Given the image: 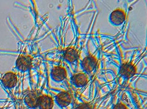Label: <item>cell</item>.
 <instances>
[{
  "label": "cell",
  "mask_w": 147,
  "mask_h": 109,
  "mask_svg": "<svg viewBox=\"0 0 147 109\" xmlns=\"http://www.w3.org/2000/svg\"><path fill=\"white\" fill-rule=\"evenodd\" d=\"M69 22L72 24L74 31V38L69 45L65 48L61 53L58 61L63 62L66 65L72 67L74 72H76L80 59V51L83 48V42H80V33L76 24L74 13L73 2L70 3Z\"/></svg>",
  "instance_id": "6da1fadb"
},
{
  "label": "cell",
  "mask_w": 147,
  "mask_h": 109,
  "mask_svg": "<svg viewBox=\"0 0 147 109\" xmlns=\"http://www.w3.org/2000/svg\"><path fill=\"white\" fill-rule=\"evenodd\" d=\"M146 54V48H144V50L141 52L140 55L134 54L131 57L130 59L121 65L118 76L122 84H126L136 75L137 71V66L142 60L143 54Z\"/></svg>",
  "instance_id": "7a4b0ae2"
},
{
  "label": "cell",
  "mask_w": 147,
  "mask_h": 109,
  "mask_svg": "<svg viewBox=\"0 0 147 109\" xmlns=\"http://www.w3.org/2000/svg\"><path fill=\"white\" fill-rule=\"evenodd\" d=\"M67 66L63 62H57L51 65L50 71V77L52 81L62 85L65 90L69 89V84L68 79V72Z\"/></svg>",
  "instance_id": "3957f363"
},
{
  "label": "cell",
  "mask_w": 147,
  "mask_h": 109,
  "mask_svg": "<svg viewBox=\"0 0 147 109\" xmlns=\"http://www.w3.org/2000/svg\"><path fill=\"white\" fill-rule=\"evenodd\" d=\"M100 54V47L98 46L92 54H88L83 58L79 62L82 71L92 77L98 67Z\"/></svg>",
  "instance_id": "277c9868"
},
{
  "label": "cell",
  "mask_w": 147,
  "mask_h": 109,
  "mask_svg": "<svg viewBox=\"0 0 147 109\" xmlns=\"http://www.w3.org/2000/svg\"><path fill=\"white\" fill-rule=\"evenodd\" d=\"M90 76L82 71L70 73L69 80V85H71L73 88L78 90L84 89L90 82Z\"/></svg>",
  "instance_id": "5b68a950"
},
{
  "label": "cell",
  "mask_w": 147,
  "mask_h": 109,
  "mask_svg": "<svg viewBox=\"0 0 147 109\" xmlns=\"http://www.w3.org/2000/svg\"><path fill=\"white\" fill-rule=\"evenodd\" d=\"M53 97L54 102L61 109L67 108L74 102V93L71 89L60 91Z\"/></svg>",
  "instance_id": "8992f818"
},
{
  "label": "cell",
  "mask_w": 147,
  "mask_h": 109,
  "mask_svg": "<svg viewBox=\"0 0 147 109\" xmlns=\"http://www.w3.org/2000/svg\"><path fill=\"white\" fill-rule=\"evenodd\" d=\"M127 18L126 11L118 7L110 12L109 16V22L111 26L118 27L122 26L126 22Z\"/></svg>",
  "instance_id": "52a82bcc"
},
{
  "label": "cell",
  "mask_w": 147,
  "mask_h": 109,
  "mask_svg": "<svg viewBox=\"0 0 147 109\" xmlns=\"http://www.w3.org/2000/svg\"><path fill=\"white\" fill-rule=\"evenodd\" d=\"M54 105V99L50 93H42L39 96L37 108L39 109H53Z\"/></svg>",
  "instance_id": "ba28073f"
},
{
  "label": "cell",
  "mask_w": 147,
  "mask_h": 109,
  "mask_svg": "<svg viewBox=\"0 0 147 109\" xmlns=\"http://www.w3.org/2000/svg\"><path fill=\"white\" fill-rule=\"evenodd\" d=\"M33 59L28 54H22L17 61V67L20 71H28L32 67Z\"/></svg>",
  "instance_id": "9c48e42d"
},
{
  "label": "cell",
  "mask_w": 147,
  "mask_h": 109,
  "mask_svg": "<svg viewBox=\"0 0 147 109\" xmlns=\"http://www.w3.org/2000/svg\"><path fill=\"white\" fill-rule=\"evenodd\" d=\"M39 91H33L27 94L24 98V102L30 108H37L39 96L41 94Z\"/></svg>",
  "instance_id": "30bf717a"
},
{
  "label": "cell",
  "mask_w": 147,
  "mask_h": 109,
  "mask_svg": "<svg viewBox=\"0 0 147 109\" xmlns=\"http://www.w3.org/2000/svg\"><path fill=\"white\" fill-rule=\"evenodd\" d=\"M3 84L9 88H12L16 84L17 82V75L12 72L7 73L2 78Z\"/></svg>",
  "instance_id": "8fae6325"
},
{
  "label": "cell",
  "mask_w": 147,
  "mask_h": 109,
  "mask_svg": "<svg viewBox=\"0 0 147 109\" xmlns=\"http://www.w3.org/2000/svg\"><path fill=\"white\" fill-rule=\"evenodd\" d=\"M95 102V100H94L90 102L80 103L75 106L74 109H94V104Z\"/></svg>",
  "instance_id": "7c38bea8"
},
{
  "label": "cell",
  "mask_w": 147,
  "mask_h": 109,
  "mask_svg": "<svg viewBox=\"0 0 147 109\" xmlns=\"http://www.w3.org/2000/svg\"><path fill=\"white\" fill-rule=\"evenodd\" d=\"M112 109H128V108L124 103L118 102L114 105Z\"/></svg>",
  "instance_id": "4fadbf2b"
}]
</instances>
